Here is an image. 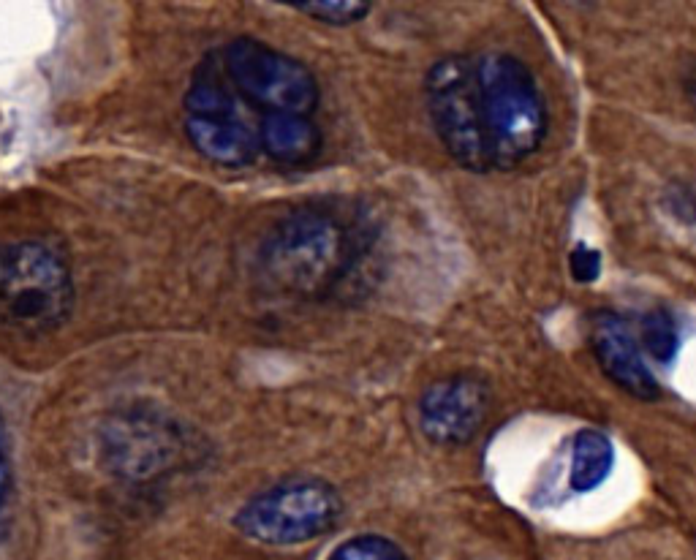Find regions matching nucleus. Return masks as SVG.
Instances as JSON below:
<instances>
[{
    "label": "nucleus",
    "instance_id": "nucleus-10",
    "mask_svg": "<svg viewBox=\"0 0 696 560\" xmlns=\"http://www.w3.org/2000/svg\"><path fill=\"white\" fill-rule=\"evenodd\" d=\"M120 438L112 446L120 454V468L126 474H150L155 468H164L172 463L174 454L180 452V438L169 422H158L150 416L142 419H126L120 422Z\"/></svg>",
    "mask_w": 696,
    "mask_h": 560
},
{
    "label": "nucleus",
    "instance_id": "nucleus-14",
    "mask_svg": "<svg viewBox=\"0 0 696 560\" xmlns=\"http://www.w3.org/2000/svg\"><path fill=\"white\" fill-rule=\"evenodd\" d=\"M289 6L308 14L313 20L338 25V28L365 20L373 9L370 3H357V0H289Z\"/></svg>",
    "mask_w": 696,
    "mask_h": 560
},
{
    "label": "nucleus",
    "instance_id": "nucleus-11",
    "mask_svg": "<svg viewBox=\"0 0 696 560\" xmlns=\"http://www.w3.org/2000/svg\"><path fill=\"white\" fill-rule=\"evenodd\" d=\"M256 139L267 158L289 166L310 164L324 147L321 128L302 115H264Z\"/></svg>",
    "mask_w": 696,
    "mask_h": 560
},
{
    "label": "nucleus",
    "instance_id": "nucleus-2",
    "mask_svg": "<svg viewBox=\"0 0 696 560\" xmlns=\"http://www.w3.org/2000/svg\"><path fill=\"white\" fill-rule=\"evenodd\" d=\"M74 310V280L58 253L39 242L0 245V327L44 335Z\"/></svg>",
    "mask_w": 696,
    "mask_h": 560
},
{
    "label": "nucleus",
    "instance_id": "nucleus-6",
    "mask_svg": "<svg viewBox=\"0 0 696 560\" xmlns=\"http://www.w3.org/2000/svg\"><path fill=\"white\" fill-rule=\"evenodd\" d=\"M425 101L435 134L449 158L471 172L493 169L484 136L476 60L468 55H444L435 60L425 77Z\"/></svg>",
    "mask_w": 696,
    "mask_h": 560
},
{
    "label": "nucleus",
    "instance_id": "nucleus-3",
    "mask_svg": "<svg viewBox=\"0 0 696 560\" xmlns=\"http://www.w3.org/2000/svg\"><path fill=\"white\" fill-rule=\"evenodd\" d=\"M351 234L338 218L305 210L283 218L261 248L264 272L294 294L327 291L351 261Z\"/></svg>",
    "mask_w": 696,
    "mask_h": 560
},
{
    "label": "nucleus",
    "instance_id": "nucleus-12",
    "mask_svg": "<svg viewBox=\"0 0 696 560\" xmlns=\"http://www.w3.org/2000/svg\"><path fill=\"white\" fill-rule=\"evenodd\" d=\"M615 463V449L612 441L601 430H580L574 438V452H571V490L577 493H593L599 484L612 471Z\"/></svg>",
    "mask_w": 696,
    "mask_h": 560
},
{
    "label": "nucleus",
    "instance_id": "nucleus-5",
    "mask_svg": "<svg viewBox=\"0 0 696 560\" xmlns=\"http://www.w3.org/2000/svg\"><path fill=\"white\" fill-rule=\"evenodd\" d=\"M226 79L264 115L310 117L319 107V82L305 63L251 36L229 41L221 52Z\"/></svg>",
    "mask_w": 696,
    "mask_h": 560
},
{
    "label": "nucleus",
    "instance_id": "nucleus-7",
    "mask_svg": "<svg viewBox=\"0 0 696 560\" xmlns=\"http://www.w3.org/2000/svg\"><path fill=\"white\" fill-rule=\"evenodd\" d=\"M490 387L471 373L433 381L419 397V427L430 444L463 446L482 430L490 414Z\"/></svg>",
    "mask_w": 696,
    "mask_h": 560
},
{
    "label": "nucleus",
    "instance_id": "nucleus-16",
    "mask_svg": "<svg viewBox=\"0 0 696 560\" xmlns=\"http://www.w3.org/2000/svg\"><path fill=\"white\" fill-rule=\"evenodd\" d=\"M569 270L571 278L577 283H593L601 275V253L590 248L585 242H577L574 251L569 253Z\"/></svg>",
    "mask_w": 696,
    "mask_h": 560
},
{
    "label": "nucleus",
    "instance_id": "nucleus-15",
    "mask_svg": "<svg viewBox=\"0 0 696 560\" xmlns=\"http://www.w3.org/2000/svg\"><path fill=\"white\" fill-rule=\"evenodd\" d=\"M327 560H408V555L392 539H384L376 533H362L335 547Z\"/></svg>",
    "mask_w": 696,
    "mask_h": 560
},
{
    "label": "nucleus",
    "instance_id": "nucleus-1",
    "mask_svg": "<svg viewBox=\"0 0 696 560\" xmlns=\"http://www.w3.org/2000/svg\"><path fill=\"white\" fill-rule=\"evenodd\" d=\"M484 136L490 166L514 169L542 147L547 136V101L533 71L509 52L476 60Z\"/></svg>",
    "mask_w": 696,
    "mask_h": 560
},
{
    "label": "nucleus",
    "instance_id": "nucleus-17",
    "mask_svg": "<svg viewBox=\"0 0 696 560\" xmlns=\"http://www.w3.org/2000/svg\"><path fill=\"white\" fill-rule=\"evenodd\" d=\"M11 490V454H9V438H6V427L0 419V509L9 498Z\"/></svg>",
    "mask_w": 696,
    "mask_h": 560
},
{
    "label": "nucleus",
    "instance_id": "nucleus-9",
    "mask_svg": "<svg viewBox=\"0 0 696 560\" xmlns=\"http://www.w3.org/2000/svg\"><path fill=\"white\" fill-rule=\"evenodd\" d=\"M185 136L199 153L221 166H251L261 155L259 139L240 117H185Z\"/></svg>",
    "mask_w": 696,
    "mask_h": 560
},
{
    "label": "nucleus",
    "instance_id": "nucleus-13",
    "mask_svg": "<svg viewBox=\"0 0 696 560\" xmlns=\"http://www.w3.org/2000/svg\"><path fill=\"white\" fill-rule=\"evenodd\" d=\"M639 335H642V343L648 348V354H653V359L669 365L677 354V324L672 319V313L664 308L650 310L642 316V327H639Z\"/></svg>",
    "mask_w": 696,
    "mask_h": 560
},
{
    "label": "nucleus",
    "instance_id": "nucleus-4",
    "mask_svg": "<svg viewBox=\"0 0 696 560\" xmlns=\"http://www.w3.org/2000/svg\"><path fill=\"white\" fill-rule=\"evenodd\" d=\"M343 517V498L324 479H289L253 495L234 514V528L245 539L294 547L329 533Z\"/></svg>",
    "mask_w": 696,
    "mask_h": 560
},
{
    "label": "nucleus",
    "instance_id": "nucleus-8",
    "mask_svg": "<svg viewBox=\"0 0 696 560\" xmlns=\"http://www.w3.org/2000/svg\"><path fill=\"white\" fill-rule=\"evenodd\" d=\"M590 348L609 381L639 400H658L661 387L642 359L634 332L612 310H596L590 316Z\"/></svg>",
    "mask_w": 696,
    "mask_h": 560
}]
</instances>
